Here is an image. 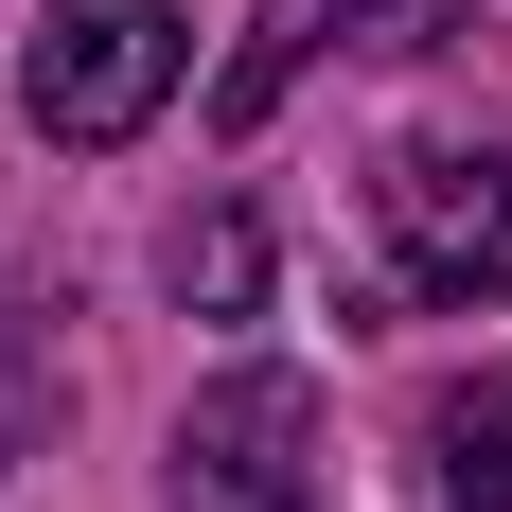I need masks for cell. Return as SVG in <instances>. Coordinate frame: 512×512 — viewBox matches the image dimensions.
<instances>
[{
  "label": "cell",
  "mask_w": 512,
  "mask_h": 512,
  "mask_svg": "<svg viewBox=\"0 0 512 512\" xmlns=\"http://www.w3.org/2000/svg\"><path fill=\"white\" fill-rule=\"evenodd\" d=\"M371 248L407 318L512 301V142H389L371 159Z\"/></svg>",
  "instance_id": "1"
},
{
  "label": "cell",
  "mask_w": 512,
  "mask_h": 512,
  "mask_svg": "<svg viewBox=\"0 0 512 512\" xmlns=\"http://www.w3.org/2000/svg\"><path fill=\"white\" fill-rule=\"evenodd\" d=\"M177 71H195V18L177 0H71L36 53H18V124L36 142H142L159 106H177Z\"/></svg>",
  "instance_id": "2"
},
{
  "label": "cell",
  "mask_w": 512,
  "mask_h": 512,
  "mask_svg": "<svg viewBox=\"0 0 512 512\" xmlns=\"http://www.w3.org/2000/svg\"><path fill=\"white\" fill-rule=\"evenodd\" d=\"M177 512H318V389L283 354L212 371L195 407H177V460H159Z\"/></svg>",
  "instance_id": "3"
},
{
  "label": "cell",
  "mask_w": 512,
  "mask_h": 512,
  "mask_svg": "<svg viewBox=\"0 0 512 512\" xmlns=\"http://www.w3.org/2000/svg\"><path fill=\"white\" fill-rule=\"evenodd\" d=\"M318 36H336V0H265L248 36H230V71H212V124H230V142H248L265 106L301 89V53H318Z\"/></svg>",
  "instance_id": "4"
},
{
  "label": "cell",
  "mask_w": 512,
  "mask_h": 512,
  "mask_svg": "<svg viewBox=\"0 0 512 512\" xmlns=\"http://www.w3.org/2000/svg\"><path fill=\"white\" fill-rule=\"evenodd\" d=\"M442 512H512V371H477L442 407Z\"/></svg>",
  "instance_id": "5"
},
{
  "label": "cell",
  "mask_w": 512,
  "mask_h": 512,
  "mask_svg": "<svg viewBox=\"0 0 512 512\" xmlns=\"http://www.w3.org/2000/svg\"><path fill=\"white\" fill-rule=\"evenodd\" d=\"M177 301H195V318H248V301H265V230H248L230 195L177 230Z\"/></svg>",
  "instance_id": "6"
},
{
  "label": "cell",
  "mask_w": 512,
  "mask_h": 512,
  "mask_svg": "<svg viewBox=\"0 0 512 512\" xmlns=\"http://www.w3.org/2000/svg\"><path fill=\"white\" fill-rule=\"evenodd\" d=\"M36 424H53V336H36V301L0 283V477L36 460Z\"/></svg>",
  "instance_id": "7"
},
{
  "label": "cell",
  "mask_w": 512,
  "mask_h": 512,
  "mask_svg": "<svg viewBox=\"0 0 512 512\" xmlns=\"http://www.w3.org/2000/svg\"><path fill=\"white\" fill-rule=\"evenodd\" d=\"M477 36V0H336V53H442Z\"/></svg>",
  "instance_id": "8"
}]
</instances>
